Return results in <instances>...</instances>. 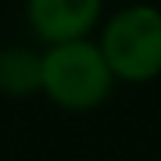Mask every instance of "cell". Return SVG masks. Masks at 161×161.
I'll return each instance as SVG.
<instances>
[{
  "instance_id": "277c9868",
  "label": "cell",
  "mask_w": 161,
  "mask_h": 161,
  "mask_svg": "<svg viewBox=\"0 0 161 161\" xmlns=\"http://www.w3.org/2000/svg\"><path fill=\"white\" fill-rule=\"evenodd\" d=\"M0 92L10 98H25L41 92V54L29 47L0 51Z\"/></svg>"
},
{
  "instance_id": "7a4b0ae2",
  "label": "cell",
  "mask_w": 161,
  "mask_h": 161,
  "mask_svg": "<svg viewBox=\"0 0 161 161\" xmlns=\"http://www.w3.org/2000/svg\"><path fill=\"white\" fill-rule=\"evenodd\" d=\"M98 47L117 79L148 82L161 73V13L155 7H126L114 13Z\"/></svg>"
},
{
  "instance_id": "6da1fadb",
  "label": "cell",
  "mask_w": 161,
  "mask_h": 161,
  "mask_svg": "<svg viewBox=\"0 0 161 161\" xmlns=\"http://www.w3.org/2000/svg\"><path fill=\"white\" fill-rule=\"evenodd\" d=\"M114 86V73L98 44L79 38L51 44L41 57V92L66 111L98 108Z\"/></svg>"
},
{
  "instance_id": "3957f363",
  "label": "cell",
  "mask_w": 161,
  "mask_h": 161,
  "mask_svg": "<svg viewBox=\"0 0 161 161\" xmlns=\"http://www.w3.org/2000/svg\"><path fill=\"white\" fill-rule=\"evenodd\" d=\"M101 3L104 0H29V25L47 44L79 41L95 29Z\"/></svg>"
}]
</instances>
